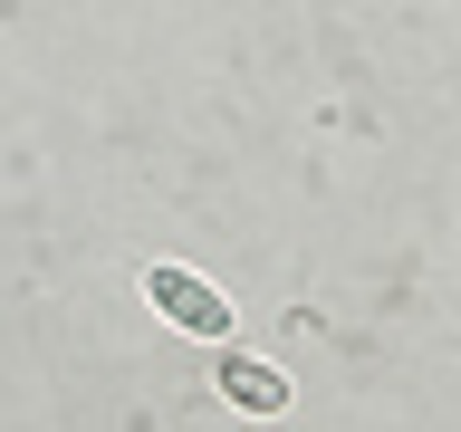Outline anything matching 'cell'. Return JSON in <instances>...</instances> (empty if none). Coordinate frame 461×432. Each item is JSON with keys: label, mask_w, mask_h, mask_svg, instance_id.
I'll return each mask as SVG.
<instances>
[{"label": "cell", "mask_w": 461, "mask_h": 432, "mask_svg": "<svg viewBox=\"0 0 461 432\" xmlns=\"http://www.w3.org/2000/svg\"><path fill=\"white\" fill-rule=\"evenodd\" d=\"M135 288H144V308L164 317V327H183V337H202V346H230V298L202 279V269H183V259H144Z\"/></svg>", "instance_id": "6da1fadb"}, {"label": "cell", "mask_w": 461, "mask_h": 432, "mask_svg": "<svg viewBox=\"0 0 461 432\" xmlns=\"http://www.w3.org/2000/svg\"><path fill=\"white\" fill-rule=\"evenodd\" d=\"M221 394H230V413L279 423V413H288V374H279V365H259V356H240V346H221Z\"/></svg>", "instance_id": "7a4b0ae2"}]
</instances>
